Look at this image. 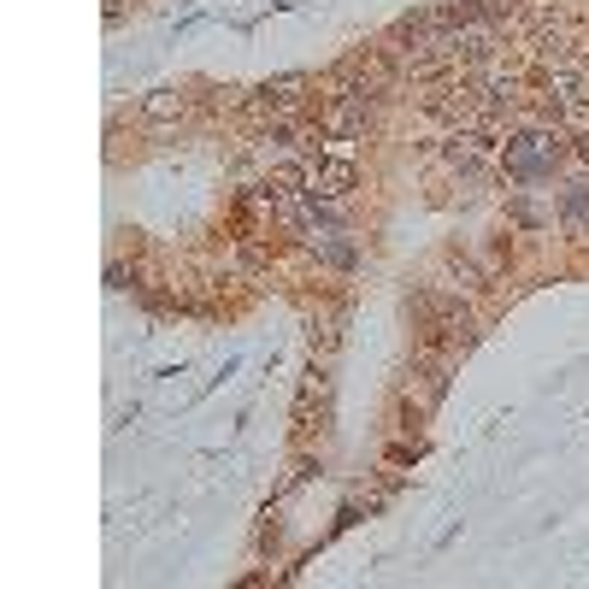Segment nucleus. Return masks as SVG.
Masks as SVG:
<instances>
[{"label":"nucleus","mask_w":589,"mask_h":589,"mask_svg":"<svg viewBox=\"0 0 589 589\" xmlns=\"http://www.w3.org/2000/svg\"><path fill=\"white\" fill-rule=\"evenodd\" d=\"M560 153H566V142H560V125H536V130H518L513 142H507V153H501V171H507L513 183H531V178H548L554 165H560Z\"/></svg>","instance_id":"obj_1"},{"label":"nucleus","mask_w":589,"mask_h":589,"mask_svg":"<svg viewBox=\"0 0 589 589\" xmlns=\"http://www.w3.org/2000/svg\"><path fill=\"white\" fill-rule=\"evenodd\" d=\"M242 107H248L254 125H301L307 107H313V95H307V77H301V72H289V77L259 83V89L242 100Z\"/></svg>","instance_id":"obj_2"},{"label":"nucleus","mask_w":589,"mask_h":589,"mask_svg":"<svg viewBox=\"0 0 589 589\" xmlns=\"http://www.w3.org/2000/svg\"><path fill=\"white\" fill-rule=\"evenodd\" d=\"M319 130L349 142V136H366L372 118H377V95H360V89H342V95H319Z\"/></svg>","instance_id":"obj_3"},{"label":"nucleus","mask_w":589,"mask_h":589,"mask_svg":"<svg viewBox=\"0 0 589 589\" xmlns=\"http://www.w3.org/2000/svg\"><path fill=\"white\" fill-rule=\"evenodd\" d=\"M448 377H454V360L419 349V354H413V366H407V377H401V401H413V407L430 413V407L448 395Z\"/></svg>","instance_id":"obj_4"},{"label":"nucleus","mask_w":589,"mask_h":589,"mask_svg":"<svg viewBox=\"0 0 589 589\" xmlns=\"http://www.w3.org/2000/svg\"><path fill=\"white\" fill-rule=\"evenodd\" d=\"M354 183H360L354 160H319V165H313V183H307V189H313V201H342Z\"/></svg>","instance_id":"obj_5"},{"label":"nucleus","mask_w":589,"mask_h":589,"mask_svg":"<svg viewBox=\"0 0 589 589\" xmlns=\"http://www.w3.org/2000/svg\"><path fill=\"white\" fill-rule=\"evenodd\" d=\"M183 113H189V95H183V89H153V95L142 100V125H148V130H171Z\"/></svg>","instance_id":"obj_6"},{"label":"nucleus","mask_w":589,"mask_h":589,"mask_svg":"<svg viewBox=\"0 0 589 589\" xmlns=\"http://www.w3.org/2000/svg\"><path fill=\"white\" fill-rule=\"evenodd\" d=\"M560 224H566V231H589V178L566 189V201H560Z\"/></svg>","instance_id":"obj_7"},{"label":"nucleus","mask_w":589,"mask_h":589,"mask_svg":"<svg viewBox=\"0 0 589 589\" xmlns=\"http://www.w3.org/2000/svg\"><path fill=\"white\" fill-rule=\"evenodd\" d=\"M448 271L460 277L454 289H483V271H478V259H465V254H448Z\"/></svg>","instance_id":"obj_8"}]
</instances>
